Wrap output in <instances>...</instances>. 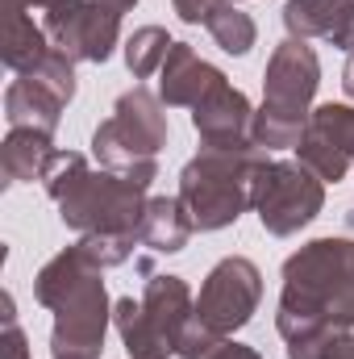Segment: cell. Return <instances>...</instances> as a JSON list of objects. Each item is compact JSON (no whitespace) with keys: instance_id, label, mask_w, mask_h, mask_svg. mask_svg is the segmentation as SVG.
Returning <instances> with one entry per match:
<instances>
[{"instance_id":"30bf717a","label":"cell","mask_w":354,"mask_h":359,"mask_svg":"<svg viewBox=\"0 0 354 359\" xmlns=\"http://www.w3.org/2000/svg\"><path fill=\"white\" fill-rule=\"evenodd\" d=\"M42 29L71 63H108L121 42V17L96 0H59L42 13Z\"/></svg>"},{"instance_id":"4316f807","label":"cell","mask_w":354,"mask_h":359,"mask_svg":"<svg viewBox=\"0 0 354 359\" xmlns=\"http://www.w3.org/2000/svg\"><path fill=\"white\" fill-rule=\"evenodd\" d=\"M330 359H354V330H346V334H342V339L334 343Z\"/></svg>"},{"instance_id":"1f68e13d","label":"cell","mask_w":354,"mask_h":359,"mask_svg":"<svg viewBox=\"0 0 354 359\" xmlns=\"http://www.w3.org/2000/svg\"><path fill=\"white\" fill-rule=\"evenodd\" d=\"M229 4H242V0H229Z\"/></svg>"},{"instance_id":"8992f818","label":"cell","mask_w":354,"mask_h":359,"mask_svg":"<svg viewBox=\"0 0 354 359\" xmlns=\"http://www.w3.org/2000/svg\"><path fill=\"white\" fill-rule=\"evenodd\" d=\"M163 109L167 104L150 88H142V84L121 92L117 104H113V117L92 130V155H96V163L150 188L155 176H159L155 159H159V151L171 138V126H167Z\"/></svg>"},{"instance_id":"9a60e30c","label":"cell","mask_w":354,"mask_h":359,"mask_svg":"<svg viewBox=\"0 0 354 359\" xmlns=\"http://www.w3.org/2000/svg\"><path fill=\"white\" fill-rule=\"evenodd\" d=\"M192 230H196V222L179 196H150L142 226H138V243L150 247L155 255H179L187 247Z\"/></svg>"},{"instance_id":"e0dca14e","label":"cell","mask_w":354,"mask_h":359,"mask_svg":"<svg viewBox=\"0 0 354 359\" xmlns=\"http://www.w3.org/2000/svg\"><path fill=\"white\" fill-rule=\"evenodd\" d=\"M55 46H50V38H46V29L42 25H34V17L21 8V4H8V34H4V67L13 72V76H29L34 67H42L46 63V55H50Z\"/></svg>"},{"instance_id":"d4e9b609","label":"cell","mask_w":354,"mask_h":359,"mask_svg":"<svg viewBox=\"0 0 354 359\" xmlns=\"http://www.w3.org/2000/svg\"><path fill=\"white\" fill-rule=\"evenodd\" d=\"M0 343H4V359H29V339H25V330L17 322H4Z\"/></svg>"},{"instance_id":"484cf974","label":"cell","mask_w":354,"mask_h":359,"mask_svg":"<svg viewBox=\"0 0 354 359\" xmlns=\"http://www.w3.org/2000/svg\"><path fill=\"white\" fill-rule=\"evenodd\" d=\"M204 359H263V351L259 347H246V343H234V339H221Z\"/></svg>"},{"instance_id":"f546056e","label":"cell","mask_w":354,"mask_h":359,"mask_svg":"<svg viewBox=\"0 0 354 359\" xmlns=\"http://www.w3.org/2000/svg\"><path fill=\"white\" fill-rule=\"evenodd\" d=\"M8 4H21V8H50V4H59V0H8Z\"/></svg>"},{"instance_id":"cb8c5ba5","label":"cell","mask_w":354,"mask_h":359,"mask_svg":"<svg viewBox=\"0 0 354 359\" xmlns=\"http://www.w3.org/2000/svg\"><path fill=\"white\" fill-rule=\"evenodd\" d=\"M217 4H221V0H171V8H176V17L183 25H204Z\"/></svg>"},{"instance_id":"ba28073f","label":"cell","mask_w":354,"mask_h":359,"mask_svg":"<svg viewBox=\"0 0 354 359\" xmlns=\"http://www.w3.org/2000/svg\"><path fill=\"white\" fill-rule=\"evenodd\" d=\"M325 209V180H317L300 159H271L255 188V213L271 238H292Z\"/></svg>"},{"instance_id":"5bb4252c","label":"cell","mask_w":354,"mask_h":359,"mask_svg":"<svg viewBox=\"0 0 354 359\" xmlns=\"http://www.w3.org/2000/svg\"><path fill=\"white\" fill-rule=\"evenodd\" d=\"M63 109H67V100L55 88H46L42 80H34V76H17L8 84V92H4V121H8V130L25 126V130L55 134L59 121H63Z\"/></svg>"},{"instance_id":"7c38bea8","label":"cell","mask_w":354,"mask_h":359,"mask_svg":"<svg viewBox=\"0 0 354 359\" xmlns=\"http://www.w3.org/2000/svg\"><path fill=\"white\" fill-rule=\"evenodd\" d=\"M221 84H225V72H217L208 59H200L187 42H171L163 72H159V100L167 109H196Z\"/></svg>"},{"instance_id":"f1b7e54d","label":"cell","mask_w":354,"mask_h":359,"mask_svg":"<svg viewBox=\"0 0 354 359\" xmlns=\"http://www.w3.org/2000/svg\"><path fill=\"white\" fill-rule=\"evenodd\" d=\"M96 4H104V8H113V13L121 17V13H129V8H134L138 0H96Z\"/></svg>"},{"instance_id":"8fae6325","label":"cell","mask_w":354,"mask_h":359,"mask_svg":"<svg viewBox=\"0 0 354 359\" xmlns=\"http://www.w3.org/2000/svg\"><path fill=\"white\" fill-rule=\"evenodd\" d=\"M192 130H196L200 147H208V151H250L255 147V134H250L255 104L246 92L225 80L192 109Z\"/></svg>"},{"instance_id":"83f0119b","label":"cell","mask_w":354,"mask_h":359,"mask_svg":"<svg viewBox=\"0 0 354 359\" xmlns=\"http://www.w3.org/2000/svg\"><path fill=\"white\" fill-rule=\"evenodd\" d=\"M342 92L354 100V50H351V59H346V67H342Z\"/></svg>"},{"instance_id":"2e32d148","label":"cell","mask_w":354,"mask_h":359,"mask_svg":"<svg viewBox=\"0 0 354 359\" xmlns=\"http://www.w3.org/2000/svg\"><path fill=\"white\" fill-rule=\"evenodd\" d=\"M55 134H42V130H8L4 142H0V172L8 184H34V180L46 176L50 159H55Z\"/></svg>"},{"instance_id":"ac0fdd59","label":"cell","mask_w":354,"mask_h":359,"mask_svg":"<svg viewBox=\"0 0 354 359\" xmlns=\"http://www.w3.org/2000/svg\"><path fill=\"white\" fill-rule=\"evenodd\" d=\"M204 29L213 34V42H217L225 55H250L255 42H259V25H255V17L242 13V8L229 4V0H221V4L208 13Z\"/></svg>"},{"instance_id":"3957f363","label":"cell","mask_w":354,"mask_h":359,"mask_svg":"<svg viewBox=\"0 0 354 359\" xmlns=\"http://www.w3.org/2000/svg\"><path fill=\"white\" fill-rule=\"evenodd\" d=\"M34 297L42 309L55 313L50 355L100 359L108 322H113V305H108L100 268L88 264L80 247H67L42 264V271L34 276Z\"/></svg>"},{"instance_id":"7a4b0ae2","label":"cell","mask_w":354,"mask_h":359,"mask_svg":"<svg viewBox=\"0 0 354 359\" xmlns=\"http://www.w3.org/2000/svg\"><path fill=\"white\" fill-rule=\"evenodd\" d=\"M46 196L59 205V222L76 234H134L146 213V184L92 168L80 151H55L46 176Z\"/></svg>"},{"instance_id":"4dcf8cb0","label":"cell","mask_w":354,"mask_h":359,"mask_svg":"<svg viewBox=\"0 0 354 359\" xmlns=\"http://www.w3.org/2000/svg\"><path fill=\"white\" fill-rule=\"evenodd\" d=\"M50 359H80V355H50Z\"/></svg>"},{"instance_id":"5b68a950","label":"cell","mask_w":354,"mask_h":359,"mask_svg":"<svg viewBox=\"0 0 354 359\" xmlns=\"http://www.w3.org/2000/svg\"><path fill=\"white\" fill-rule=\"evenodd\" d=\"M267 163H271V151H263V147H250V151L200 147V155L183 163L176 192L187 205L196 230H225L246 209H255V188H259Z\"/></svg>"},{"instance_id":"44dd1931","label":"cell","mask_w":354,"mask_h":359,"mask_svg":"<svg viewBox=\"0 0 354 359\" xmlns=\"http://www.w3.org/2000/svg\"><path fill=\"white\" fill-rule=\"evenodd\" d=\"M309 130H317V134H325L346 159L354 163V104H317L313 109V117H309Z\"/></svg>"},{"instance_id":"d6986e66","label":"cell","mask_w":354,"mask_h":359,"mask_svg":"<svg viewBox=\"0 0 354 359\" xmlns=\"http://www.w3.org/2000/svg\"><path fill=\"white\" fill-rule=\"evenodd\" d=\"M171 42H176V38H171L163 25H142V29H134V34L125 38V67H129V76H134V80H146V76L163 72V59H167Z\"/></svg>"},{"instance_id":"9c48e42d","label":"cell","mask_w":354,"mask_h":359,"mask_svg":"<svg viewBox=\"0 0 354 359\" xmlns=\"http://www.w3.org/2000/svg\"><path fill=\"white\" fill-rule=\"evenodd\" d=\"M263 301V271L255 268L246 255H225L217 268L204 276L200 297H196V318L217 330V334H234L242 326L255 322Z\"/></svg>"},{"instance_id":"603a6c76","label":"cell","mask_w":354,"mask_h":359,"mask_svg":"<svg viewBox=\"0 0 354 359\" xmlns=\"http://www.w3.org/2000/svg\"><path fill=\"white\" fill-rule=\"evenodd\" d=\"M221 339H225V334H217V330H208L200 318H192V322H187V330H183V339H179L176 355L179 359H204L217 343H221Z\"/></svg>"},{"instance_id":"7402d4cb","label":"cell","mask_w":354,"mask_h":359,"mask_svg":"<svg viewBox=\"0 0 354 359\" xmlns=\"http://www.w3.org/2000/svg\"><path fill=\"white\" fill-rule=\"evenodd\" d=\"M76 247L88 255V264H96L100 271H108V268H121L134 255V247H142V243L134 234H80Z\"/></svg>"},{"instance_id":"52a82bcc","label":"cell","mask_w":354,"mask_h":359,"mask_svg":"<svg viewBox=\"0 0 354 359\" xmlns=\"http://www.w3.org/2000/svg\"><path fill=\"white\" fill-rule=\"evenodd\" d=\"M196 318V297L183 276H150L142 301H113V326L125 343L129 359H171L187 322Z\"/></svg>"},{"instance_id":"277c9868","label":"cell","mask_w":354,"mask_h":359,"mask_svg":"<svg viewBox=\"0 0 354 359\" xmlns=\"http://www.w3.org/2000/svg\"><path fill=\"white\" fill-rule=\"evenodd\" d=\"M321 88V59L304 38H283L263 72V104L255 109V147L263 151H296L313 96Z\"/></svg>"},{"instance_id":"ffe728a7","label":"cell","mask_w":354,"mask_h":359,"mask_svg":"<svg viewBox=\"0 0 354 359\" xmlns=\"http://www.w3.org/2000/svg\"><path fill=\"white\" fill-rule=\"evenodd\" d=\"M296 155H300V163H304L313 176L325 180V184H338V180H346V172H351V159H346L325 134H317V130H309V126H304V134H300V142H296Z\"/></svg>"},{"instance_id":"6da1fadb","label":"cell","mask_w":354,"mask_h":359,"mask_svg":"<svg viewBox=\"0 0 354 359\" xmlns=\"http://www.w3.org/2000/svg\"><path fill=\"white\" fill-rule=\"evenodd\" d=\"M275 330L288 359H330L354 330V238H313L283 264Z\"/></svg>"},{"instance_id":"4fadbf2b","label":"cell","mask_w":354,"mask_h":359,"mask_svg":"<svg viewBox=\"0 0 354 359\" xmlns=\"http://www.w3.org/2000/svg\"><path fill=\"white\" fill-rule=\"evenodd\" d=\"M288 38H321L338 50H354V0H288L283 4Z\"/></svg>"}]
</instances>
